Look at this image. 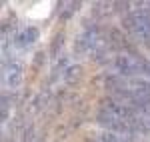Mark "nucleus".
Segmentation results:
<instances>
[{"mask_svg":"<svg viewBox=\"0 0 150 142\" xmlns=\"http://www.w3.org/2000/svg\"><path fill=\"white\" fill-rule=\"evenodd\" d=\"M138 10H130L122 16V26L128 34L136 36L140 42L150 44V4H136Z\"/></svg>","mask_w":150,"mask_h":142,"instance_id":"obj_1","label":"nucleus"},{"mask_svg":"<svg viewBox=\"0 0 150 142\" xmlns=\"http://www.w3.org/2000/svg\"><path fill=\"white\" fill-rule=\"evenodd\" d=\"M22 64L16 60H4V82L8 84L10 88H18L22 84Z\"/></svg>","mask_w":150,"mask_h":142,"instance_id":"obj_2","label":"nucleus"},{"mask_svg":"<svg viewBox=\"0 0 150 142\" xmlns=\"http://www.w3.org/2000/svg\"><path fill=\"white\" fill-rule=\"evenodd\" d=\"M38 36H40V32H38V28H24L22 32H18V34L14 36L12 40L16 42V46H30V44H34L36 40H38Z\"/></svg>","mask_w":150,"mask_h":142,"instance_id":"obj_3","label":"nucleus"},{"mask_svg":"<svg viewBox=\"0 0 150 142\" xmlns=\"http://www.w3.org/2000/svg\"><path fill=\"white\" fill-rule=\"evenodd\" d=\"M78 8H80V2H60V4H58V10H60L58 16H60L62 20H68Z\"/></svg>","mask_w":150,"mask_h":142,"instance_id":"obj_4","label":"nucleus"},{"mask_svg":"<svg viewBox=\"0 0 150 142\" xmlns=\"http://www.w3.org/2000/svg\"><path fill=\"white\" fill-rule=\"evenodd\" d=\"M80 74H82L80 66H70L68 70L64 72V80H66V82H74V80H78Z\"/></svg>","mask_w":150,"mask_h":142,"instance_id":"obj_5","label":"nucleus"}]
</instances>
